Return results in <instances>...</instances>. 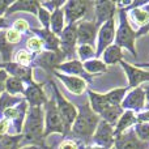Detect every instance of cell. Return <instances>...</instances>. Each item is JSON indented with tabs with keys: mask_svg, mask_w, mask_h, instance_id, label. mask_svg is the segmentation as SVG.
Instances as JSON below:
<instances>
[{
	"mask_svg": "<svg viewBox=\"0 0 149 149\" xmlns=\"http://www.w3.org/2000/svg\"><path fill=\"white\" fill-rule=\"evenodd\" d=\"M45 114L43 107H29L25 122L22 127V141L21 147L29 145H39L46 148L45 145Z\"/></svg>",
	"mask_w": 149,
	"mask_h": 149,
	"instance_id": "obj_1",
	"label": "cell"
},
{
	"mask_svg": "<svg viewBox=\"0 0 149 149\" xmlns=\"http://www.w3.org/2000/svg\"><path fill=\"white\" fill-rule=\"evenodd\" d=\"M100 120L101 118L90 109L89 101H85L84 103L79 105L77 116L71 127L72 135H74V137L80 139L81 141L88 143L92 139Z\"/></svg>",
	"mask_w": 149,
	"mask_h": 149,
	"instance_id": "obj_2",
	"label": "cell"
},
{
	"mask_svg": "<svg viewBox=\"0 0 149 149\" xmlns=\"http://www.w3.org/2000/svg\"><path fill=\"white\" fill-rule=\"evenodd\" d=\"M118 12V29H115V39L114 42L118 47L126 49L134 55V58H137L135 41H136V30H134L130 25L128 17H127V8L116 9Z\"/></svg>",
	"mask_w": 149,
	"mask_h": 149,
	"instance_id": "obj_3",
	"label": "cell"
},
{
	"mask_svg": "<svg viewBox=\"0 0 149 149\" xmlns=\"http://www.w3.org/2000/svg\"><path fill=\"white\" fill-rule=\"evenodd\" d=\"M49 81L52 86V92H54L52 95H54L58 111H59L60 118H62L63 124H64V136H67L71 132V127H72L74 119H76V116H77V109L72 102H70V101L60 93V90L58 89V86H56V82H55L54 80H49Z\"/></svg>",
	"mask_w": 149,
	"mask_h": 149,
	"instance_id": "obj_4",
	"label": "cell"
},
{
	"mask_svg": "<svg viewBox=\"0 0 149 149\" xmlns=\"http://www.w3.org/2000/svg\"><path fill=\"white\" fill-rule=\"evenodd\" d=\"M43 114H45V131H43L45 137L50 136L51 134H63L64 135V124H63L60 114H59V111H58L54 95L51 97V100H49L46 102Z\"/></svg>",
	"mask_w": 149,
	"mask_h": 149,
	"instance_id": "obj_5",
	"label": "cell"
},
{
	"mask_svg": "<svg viewBox=\"0 0 149 149\" xmlns=\"http://www.w3.org/2000/svg\"><path fill=\"white\" fill-rule=\"evenodd\" d=\"M60 51L65 55L67 60L76 59V45H77V24L64 26L59 36Z\"/></svg>",
	"mask_w": 149,
	"mask_h": 149,
	"instance_id": "obj_6",
	"label": "cell"
},
{
	"mask_svg": "<svg viewBox=\"0 0 149 149\" xmlns=\"http://www.w3.org/2000/svg\"><path fill=\"white\" fill-rule=\"evenodd\" d=\"M92 5V1H84V0L65 1V4L63 5V12H64V21L67 22V25L79 22V20H81L86 15Z\"/></svg>",
	"mask_w": 149,
	"mask_h": 149,
	"instance_id": "obj_7",
	"label": "cell"
},
{
	"mask_svg": "<svg viewBox=\"0 0 149 149\" xmlns=\"http://www.w3.org/2000/svg\"><path fill=\"white\" fill-rule=\"evenodd\" d=\"M115 39V17L106 21L100 29L97 34V45H95V58H100L102 52L111 46Z\"/></svg>",
	"mask_w": 149,
	"mask_h": 149,
	"instance_id": "obj_8",
	"label": "cell"
},
{
	"mask_svg": "<svg viewBox=\"0 0 149 149\" xmlns=\"http://www.w3.org/2000/svg\"><path fill=\"white\" fill-rule=\"evenodd\" d=\"M92 141L97 147H101L103 149H111V147H114V141H115L114 127L101 119L92 136Z\"/></svg>",
	"mask_w": 149,
	"mask_h": 149,
	"instance_id": "obj_9",
	"label": "cell"
},
{
	"mask_svg": "<svg viewBox=\"0 0 149 149\" xmlns=\"http://www.w3.org/2000/svg\"><path fill=\"white\" fill-rule=\"evenodd\" d=\"M65 60V55L62 51H42L34 59L33 64L36 67H41L49 73H52L59 64Z\"/></svg>",
	"mask_w": 149,
	"mask_h": 149,
	"instance_id": "obj_10",
	"label": "cell"
},
{
	"mask_svg": "<svg viewBox=\"0 0 149 149\" xmlns=\"http://www.w3.org/2000/svg\"><path fill=\"white\" fill-rule=\"evenodd\" d=\"M98 26L95 25L94 21H86L82 20L77 22V43L81 45H89L94 47V42L97 41L98 34Z\"/></svg>",
	"mask_w": 149,
	"mask_h": 149,
	"instance_id": "obj_11",
	"label": "cell"
},
{
	"mask_svg": "<svg viewBox=\"0 0 149 149\" xmlns=\"http://www.w3.org/2000/svg\"><path fill=\"white\" fill-rule=\"evenodd\" d=\"M145 93H144V89L141 86H137V88H134L131 89L128 93L126 94L124 100L122 101V109L123 110H130V111H139L141 113L143 109H145Z\"/></svg>",
	"mask_w": 149,
	"mask_h": 149,
	"instance_id": "obj_12",
	"label": "cell"
},
{
	"mask_svg": "<svg viewBox=\"0 0 149 149\" xmlns=\"http://www.w3.org/2000/svg\"><path fill=\"white\" fill-rule=\"evenodd\" d=\"M26 103L29 107H42L46 105L47 98L45 95V92L42 89V85L33 81L28 82V88H25V93H24Z\"/></svg>",
	"mask_w": 149,
	"mask_h": 149,
	"instance_id": "obj_13",
	"label": "cell"
},
{
	"mask_svg": "<svg viewBox=\"0 0 149 149\" xmlns=\"http://www.w3.org/2000/svg\"><path fill=\"white\" fill-rule=\"evenodd\" d=\"M114 149H149V144L140 141L135 135L134 130L130 128L115 137Z\"/></svg>",
	"mask_w": 149,
	"mask_h": 149,
	"instance_id": "obj_14",
	"label": "cell"
},
{
	"mask_svg": "<svg viewBox=\"0 0 149 149\" xmlns=\"http://www.w3.org/2000/svg\"><path fill=\"white\" fill-rule=\"evenodd\" d=\"M94 5V18L95 25L98 28L103 25L106 21L115 17L116 13V3L114 1H95Z\"/></svg>",
	"mask_w": 149,
	"mask_h": 149,
	"instance_id": "obj_15",
	"label": "cell"
},
{
	"mask_svg": "<svg viewBox=\"0 0 149 149\" xmlns=\"http://www.w3.org/2000/svg\"><path fill=\"white\" fill-rule=\"evenodd\" d=\"M28 109H29V105L24 100L22 102L16 105L15 107H10L3 113L7 119L13 120V126L16 128V135H21V132H22V127L26 118V114H28Z\"/></svg>",
	"mask_w": 149,
	"mask_h": 149,
	"instance_id": "obj_16",
	"label": "cell"
},
{
	"mask_svg": "<svg viewBox=\"0 0 149 149\" xmlns=\"http://www.w3.org/2000/svg\"><path fill=\"white\" fill-rule=\"evenodd\" d=\"M119 64L123 67L126 76L128 79V88L130 89H134V88L140 86V84L143 82L149 81V71L141 70V68H137L132 64H128L124 60L119 62Z\"/></svg>",
	"mask_w": 149,
	"mask_h": 149,
	"instance_id": "obj_17",
	"label": "cell"
},
{
	"mask_svg": "<svg viewBox=\"0 0 149 149\" xmlns=\"http://www.w3.org/2000/svg\"><path fill=\"white\" fill-rule=\"evenodd\" d=\"M55 71L63 72V74H68V76H76L80 79L85 80L86 82H92V76L85 72L82 63L79 59H72V60H65L62 64H59Z\"/></svg>",
	"mask_w": 149,
	"mask_h": 149,
	"instance_id": "obj_18",
	"label": "cell"
},
{
	"mask_svg": "<svg viewBox=\"0 0 149 149\" xmlns=\"http://www.w3.org/2000/svg\"><path fill=\"white\" fill-rule=\"evenodd\" d=\"M54 76L58 77L60 81L64 84V86L70 90L72 94L74 95H81L84 94V92H86L88 88H86V81L80 77L76 76H68V74H63L58 71H54Z\"/></svg>",
	"mask_w": 149,
	"mask_h": 149,
	"instance_id": "obj_19",
	"label": "cell"
},
{
	"mask_svg": "<svg viewBox=\"0 0 149 149\" xmlns=\"http://www.w3.org/2000/svg\"><path fill=\"white\" fill-rule=\"evenodd\" d=\"M36 37H38L43 43L45 51H60V41L50 29H31Z\"/></svg>",
	"mask_w": 149,
	"mask_h": 149,
	"instance_id": "obj_20",
	"label": "cell"
},
{
	"mask_svg": "<svg viewBox=\"0 0 149 149\" xmlns=\"http://www.w3.org/2000/svg\"><path fill=\"white\" fill-rule=\"evenodd\" d=\"M0 67L7 71L8 74H10L13 77H17V79H20L25 84L33 81V70H31V67H24V65H20L15 62L1 64Z\"/></svg>",
	"mask_w": 149,
	"mask_h": 149,
	"instance_id": "obj_21",
	"label": "cell"
},
{
	"mask_svg": "<svg viewBox=\"0 0 149 149\" xmlns=\"http://www.w3.org/2000/svg\"><path fill=\"white\" fill-rule=\"evenodd\" d=\"M39 1L37 0H17V1H13L10 4V7L8 8L5 16H10L16 12H29L31 15L37 16L39 10Z\"/></svg>",
	"mask_w": 149,
	"mask_h": 149,
	"instance_id": "obj_22",
	"label": "cell"
},
{
	"mask_svg": "<svg viewBox=\"0 0 149 149\" xmlns=\"http://www.w3.org/2000/svg\"><path fill=\"white\" fill-rule=\"evenodd\" d=\"M136 123H137L136 114H135L134 111L124 110L123 114L120 115V118H119V120L116 122L115 127H114V135H115V137L122 135L123 132H126L127 130H130Z\"/></svg>",
	"mask_w": 149,
	"mask_h": 149,
	"instance_id": "obj_23",
	"label": "cell"
},
{
	"mask_svg": "<svg viewBox=\"0 0 149 149\" xmlns=\"http://www.w3.org/2000/svg\"><path fill=\"white\" fill-rule=\"evenodd\" d=\"M122 60H123V51L116 45H111L102 52V62L106 65H114Z\"/></svg>",
	"mask_w": 149,
	"mask_h": 149,
	"instance_id": "obj_24",
	"label": "cell"
},
{
	"mask_svg": "<svg viewBox=\"0 0 149 149\" xmlns=\"http://www.w3.org/2000/svg\"><path fill=\"white\" fill-rule=\"evenodd\" d=\"M127 17H128V20L134 21L139 28L149 22V13L143 8V5L136 8H127Z\"/></svg>",
	"mask_w": 149,
	"mask_h": 149,
	"instance_id": "obj_25",
	"label": "cell"
},
{
	"mask_svg": "<svg viewBox=\"0 0 149 149\" xmlns=\"http://www.w3.org/2000/svg\"><path fill=\"white\" fill-rule=\"evenodd\" d=\"M64 12L63 8L54 10L51 13V20H50V30L55 34L56 37H59L62 34L63 29H64Z\"/></svg>",
	"mask_w": 149,
	"mask_h": 149,
	"instance_id": "obj_26",
	"label": "cell"
},
{
	"mask_svg": "<svg viewBox=\"0 0 149 149\" xmlns=\"http://www.w3.org/2000/svg\"><path fill=\"white\" fill-rule=\"evenodd\" d=\"M123 109H122V106H110L109 109H106L105 111H103L102 114L100 115V118L102 119V120H105L106 123H109L110 126H115L116 122L119 120V118H120V115L123 114Z\"/></svg>",
	"mask_w": 149,
	"mask_h": 149,
	"instance_id": "obj_27",
	"label": "cell"
},
{
	"mask_svg": "<svg viewBox=\"0 0 149 149\" xmlns=\"http://www.w3.org/2000/svg\"><path fill=\"white\" fill-rule=\"evenodd\" d=\"M13 49H15V46L8 43L5 39V30L0 31V58H1V62L4 64L12 62Z\"/></svg>",
	"mask_w": 149,
	"mask_h": 149,
	"instance_id": "obj_28",
	"label": "cell"
},
{
	"mask_svg": "<svg viewBox=\"0 0 149 149\" xmlns=\"http://www.w3.org/2000/svg\"><path fill=\"white\" fill-rule=\"evenodd\" d=\"M130 88H116V89H113L110 92L105 93V97L107 100V102L113 106H120L122 105V101L124 100L126 94L128 93Z\"/></svg>",
	"mask_w": 149,
	"mask_h": 149,
	"instance_id": "obj_29",
	"label": "cell"
},
{
	"mask_svg": "<svg viewBox=\"0 0 149 149\" xmlns=\"http://www.w3.org/2000/svg\"><path fill=\"white\" fill-rule=\"evenodd\" d=\"M82 67H84L85 72H86L88 74H90V76H92V74L102 73V72H106V71H107V65H106L102 60L97 59V58L82 63Z\"/></svg>",
	"mask_w": 149,
	"mask_h": 149,
	"instance_id": "obj_30",
	"label": "cell"
},
{
	"mask_svg": "<svg viewBox=\"0 0 149 149\" xmlns=\"http://www.w3.org/2000/svg\"><path fill=\"white\" fill-rule=\"evenodd\" d=\"M5 90L8 94L16 95L18 93L24 94L25 93V82H22L20 79L13 76H8L7 81H5Z\"/></svg>",
	"mask_w": 149,
	"mask_h": 149,
	"instance_id": "obj_31",
	"label": "cell"
},
{
	"mask_svg": "<svg viewBox=\"0 0 149 149\" xmlns=\"http://www.w3.org/2000/svg\"><path fill=\"white\" fill-rule=\"evenodd\" d=\"M21 141L22 135H4L0 137V149H18Z\"/></svg>",
	"mask_w": 149,
	"mask_h": 149,
	"instance_id": "obj_32",
	"label": "cell"
},
{
	"mask_svg": "<svg viewBox=\"0 0 149 149\" xmlns=\"http://www.w3.org/2000/svg\"><path fill=\"white\" fill-rule=\"evenodd\" d=\"M22 101H24V98L16 97V95H10V94H8L7 92H4L0 95V115H1L5 110H8V109H10V107H15L16 105L21 103Z\"/></svg>",
	"mask_w": 149,
	"mask_h": 149,
	"instance_id": "obj_33",
	"label": "cell"
},
{
	"mask_svg": "<svg viewBox=\"0 0 149 149\" xmlns=\"http://www.w3.org/2000/svg\"><path fill=\"white\" fill-rule=\"evenodd\" d=\"M37 54H33V52L28 51L25 49H21L17 51V54H15V63L20 65H24V67H30V64H33L34 59H36Z\"/></svg>",
	"mask_w": 149,
	"mask_h": 149,
	"instance_id": "obj_34",
	"label": "cell"
},
{
	"mask_svg": "<svg viewBox=\"0 0 149 149\" xmlns=\"http://www.w3.org/2000/svg\"><path fill=\"white\" fill-rule=\"evenodd\" d=\"M76 52L79 54L80 62L81 63H85L88 60L95 58V49L93 46H89V45H81V46H79Z\"/></svg>",
	"mask_w": 149,
	"mask_h": 149,
	"instance_id": "obj_35",
	"label": "cell"
},
{
	"mask_svg": "<svg viewBox=\"0 0 149 149\" xmlns=\"http://www.w3.org/2000/svg\"><path fill=\"white\" fill-rule=\"evenodd\" d=\"M132 130L140 141L149 144V123H136Z\"/></svg>",
	"mask_w": 149,
	"mask_h": 149,
	"instance_id": "obj_36",
	"label": "cell"
},
{
	"mask_svg": "<svg viewBox=\"0 0 149 149\" xmlns=\"http://www.w3.org/2000/svg\"><path fill=\"white\" fill-rule=\"evenodd\" d=\"M26 50L30 52H33V54H41L42 50H43V43H42V41L38 38V37H30V38L26 41Z\"/></svg>",
	"mask_w": 149,
	"mask_h": 149,
	"instance_id": "obj_37",
	"label": "cell"
},
{
	"mask_svg": "<svg viewBox=\"0 0 149 149\" xmlns=\"http://www.w3.org/2000/svg\"><path fill=\"white\" fill-rule=\"evenodd\" d=\"M21 38H22V34L18 33V31H16L15 29H7V31H5V39H7L8 43H10L12 46H16V45L20 43Z\"/></svg>",
	"mask_w": 149,
	"mask_h": 149,
	"instance_id": "obj_38",
	"label": "cell"
},
{
	"mask_svg": "<svg viewBox=\"0 0 149 149\" xmlns=\"http://www.w3.org/2000/svg\"><path fill=\"white\" fill-rule=\"evenodd\" d=\"M38 18H39V22H41V25H42V29H50V20H51V13H50L49 10H46L45 8L39 7Z\"/></svg>",
	"mask_w": 149,
	"mask_h": 149,
	"instance_id": "obj_39",
	"label": "cell"
},
{
	"mask_svg": "<svg viewBox=\"0 0 149 149\" xmlns=\"http://www.w3.org/2000/svg\"><path fill=\"white\" fill-rule=\"evenodd\" d=\"M10 26H12V29H15L16 31H18V33H21V34L29 30L28 22H26L25 20H22V18H18V20H16Z\"/></svg>",
	"mask_w": 149,
	"mask_h": 149,
	"instance_id": "obj_40",
	"label": "cell"
},
{
	"mask_svg": "<svg viewBox=\"0 0 149 149\" xmlns=\"http://www.w3.org/2000/svg\"><path fill=\"white\" fill-rule=\"evenodd\" d=\"M59 149H80L79 143L72 139H64L59 145Z\"/></svg>",
	"mask_w": 149,
	"mask_h": 149,
	"instance_id": "obj_41",
	"label": "cell"
},
{
	"mask_svg": "<svg viewBox=\"0 0 149 149\" xmlns=\"http://www.w3.org/2000/svg\"><path fill=\"white\" fill-rule=\"evenodd\" d=\"M8 79V73L5 70L0 68V95L5 92V81Z\"/></svg>",
	"mask_w": 149,
	"mask_h": 149,
	"instance_id": "obj_42",
	"label": "cell"
},
{
	"mask_svg": "<svg viewBox=\"0 0 149 149\" xmlns=\"http://www.w3.org/2000/svg\"><path fill=\"white\" fill-rule=\"evenodd\" d=\"M9 126H10V120L7 118L1 119L0 120V136H4L5 134L8 132V130H9Z\"/></svg>",
	"mask_w": 149,
	"mask_h": 149,
	"instance_id": "obj_43",
	"label": "cell"
},
{
	"mask_svg": "<svg viewBox=\"0 0 149 149\" xmlns=\"http://www.w3.org/2000/svg\"><path fill=\"white\" fill-rule=\"evenodd\" d=\"M137 123H149V110L141 111L136 115Z\"/></svg>",
	"mask_w": 149,
	"mask_h": 149,
	"instance_id": "obj_44",
	"label": "cell"
},
{
	"mask_svg": "<svg viewBox=\"0 0 149 149\" xmlns=\"http://www.w3.org/2000/svg\"><path fill=\"white\" fill-rule=\"evenodd\" d=\"M13 1H9V0H0V17H3V15H5L8 10V8L10 7Z\"/></svg>",
	"mask_w": 149,
	"mask_h": 149,
	"instance_id": "obj_45",
	"label": "cell"
},
{
	"mask_svg": "<svg viewBox=\"0 0 149 149\" xmlns=\"http://www.w3.org/2000/svg\"><path fill=\"white\" fill-rule=\"evenodd\" d=\"M149 33V22L145 24L144 26H141V28H139L136 30V38H139V37H143V36H147Z\"/></svg>",
	"mask_w": 149,
	"mask_h": 149,
	"instance_id": "obj_46",
	"label": "cell"
},
{
	"mask_svg": "<svg viewBox=\"0 0 149 149\" xmlns=\"http://www.w3.org/2000/svg\"><path fill=\"white\" fill-rule=\"evenodd\" d=\"M9 26H10V24L8 22L4 17H0V30H1V29H8Z\"/></svg>",
	"mask_w": 149,
	"mask_h": 149,
	"instance_id": "obj_47",
	"label": "cell"
},
{
	"mask_svg": "<svg viewBox=\"0 0 149 149\" xmlns=\"http://www.w3.org/2000/svg\"><path fill=\"white\" fill-rule=\"evenodd\" d=\"M135 67H137V68H149V63H136L135 64Z\"/></svg>",
	"mask_w": 149,
	"mask_h": 149,
	"instance_id": "obj_48",
	"label": "cell"
},
{
	"mask_svg": "<svg viewBox=\"0 0 149 149\" xmlns=\"http://www.w3.org/2000/svg\"><path fill=\"white\" fill-rule=\"evenodd\" d=\"M18 149H43L39 145H28V147H22V148H18Z\"/></svg>",
	"mask_w": 149,
	"mask_h": 149,
	"instance_id": "obj_49",
	"label": "cell"
},
{
	"mask_svg": "<svg viewBox=\"0 0 149 149\" xmlns=\"http://www.w3.org/2000/svg\"><path fill=\"white\" fill-rule=\"evenodd\" d=\"M143 89H144V93H145V100L149 101V85H147V86H144Z\"/></svg>",
	"mask_w": 149,
	"mask_h": 149,
	"instance_id": "obj_50",
	"label": "cell"
},
{
	"mask_svg": "<svg viewBox=\"0 0 149 149\" xmlns=\"http://www.w3.org/2000/svg\"><path fill=\"white\" fill-rule=\"evenodd\" d=\"M85 149H103V148H101V147H97V145H89V147H86Z\"/></svg>",
	"mask_w": 149,
	"mask_h": 149,
	"instance_id": "obj_51",
	"label": "cell"
},
{
	"mask_svg": "<svg viewBox=\"0 0 149 149\" xmlns=\"http://www.w3.org/2000/svg\"><path fill=\"white\" fill-rule=\"evenodd\" d=\"M0 62H1V58H0ZM0 65H1V63H0Z\"/></svg>",
	"mask_w": 149,
	"mask_h": 149,
	"instance_id": "obj_52",
	"label": "cell"
},
{
	"mask_svg": "<svg viewBox=\"0 0 149 149\" xmlns=\"http://www.w3.org/2000/svg\"><path fill=\"white\" fill-rule=\"evenodd\" d=\"M43 149H50V148H43Z\"/></svg>",
	"mask_w": 149,
	"mask_h": 149,
	"instance_id": "obj_53",
	"label": "cell"
}]
</instances>
